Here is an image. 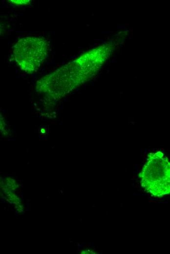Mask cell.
<instances>
[{
  "label": "cell",
  "mask_w": 170,
  "mask_h": 254,
  "mask_svg": "<svg viewBox=\"0 0 170 254\" xmlns=\"http://www.w3.org/2000/svg\"><path fill=\"white\" fill-rule=\"evenodd\" d=\"M96 56L89 51L37 82V90L58 100L92 77L101 67Z\"/></svg>",
  "instance_id": "1"
},
{
  "label": "cell",
  "mask_w": 170,
  "mask_h": 254,
  "mask_svg": "<svg viewBox=\"0 0 170 254\" xmlns=\"http://www.w3.org/2000/svg\"><path fill=\"white\" fill-rule=\"evenodd\" d=\"M48 49V42L44 38L27 37L16 42L13 53L19 67L28 74H32L46 60Z\"/></svg>",
  "instance_id": "2"
},
{
  "label": "cell",
  "mask_w": 170,
  "mask_h": 254,
  "mask_svg": "<svg viewBox=\"0 0 170 254\" xmlns=\"http://www.w3.org/2000/svg\"><path fill=\"white\" fill-rule=\"evenodd\" d=\"M10 3H12L15 5H27L29 4L31 2L30 0H9Z\"/></svg>",
  "instance_id": "3"
},
{
  "label": "cell",
  "mask_w": 170,
  "mask_h": 254,
  "mask_svg": "<svg viewBox=\"0 0 170 254\" xmlns=\"http://www.w3.org/2000/svg\"><path fill=\"white\" fill-rule=\"evenodd\" d=\"M3 28L2 25L0 23V34H1L2 32Z\"/></svg>",
  "instance_id": "4"
}]
</instances>
